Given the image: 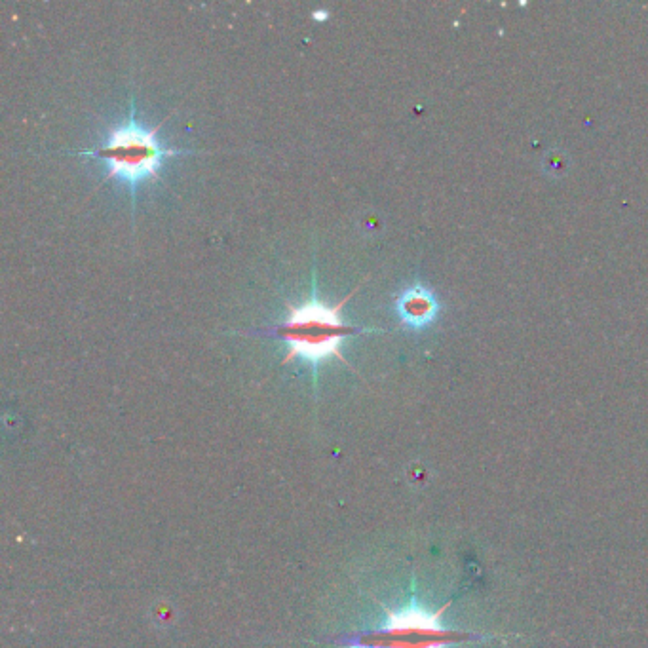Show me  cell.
I'll list each match as a JSON object with an SVG mask.
<instances>
[{
    "instance_id": "cell-1",
    "label": "cell",
    "mask_w": 648,
    "mask_h": 648,
    "mask_svg": "<svg viewBox=\"0 0 648 648\" xmlns=\"http://www.w3.org/2000/svg\"><path fill=\"white\" fill-rule=\"evenodd\" d=\"M358 289L360 287H356L337 305H325L316 297V291H314L312 299L305 305H287L286 320L282 324H276L274 327H267V329H257L255 333L284 341L289 346V350H287L286 358L282 360V363L286 365V363L293 362L295 358H303L312 365L314 379H318L320 363L329 360V358H337L346 367L352 369V365L341 354V344L344 339L377 331V329H369V327L346 324L341 318L343 306L352 299V295L358 293Z\"/></svg>"
},
{
    "instance_id": "cell-2",
    "label": "cell",
    "mask_w": 648,
    "mask_h": 648,
    "mask_svg": "<svg viewBox=\"0 0 648 648\" xmlns=\"http://www.w3.org/2000/svg\"><path fill=\"white\" fill-rule=\"evenodd\" d=\"M168 118L164 122H168ZM164 122H160L153 130H145L135 118V101L132 99L130 120L126 124L116 126L105 143L92 147L88 151H77L75 154L107 160L109 172L105 175V181H111L115 177L124 181L132 192V204L135 210V196H137L139 183L147 179H154V181L160 179L158 172L168 158L192 154V151L166 149L158 143L156 132L164 126Z\"/></svg>"
},
{
    "instance_id": "cell-3",
    "label": "cell",
    "mask_w": 648,
    "mask_h": 648,
    "mask_svg": "<svg viewBox=\"0 0 648 648\" xmlns=\"http://www.w3.org/2000/svg\"><path fill=\"white\" fill-rule=\"evenodd\" d=\"M477 637L481 639L470 631L445 628L441 612H430L413 603L388 612L384 626L367 633L362 641L373 648H451Z\"/></svg>"
},
{
    "instance_id": "cell-4",
    "label": "cell",
    "mask_w": 648,
    "mask_h": 648,
    "mask_svg": "<svg viewBox=\"0 0 648 648\" xmlns=\"http://www.w3.org/2000/svg\"><path fill=\"white\" fill-rule=\"evenodd\" d=\"M398 314H400L401 324L409 327H422L428 324L434 314H436V301L426 289H407L401 293L398 303Z\"/></svg>"
}]
</instances>
